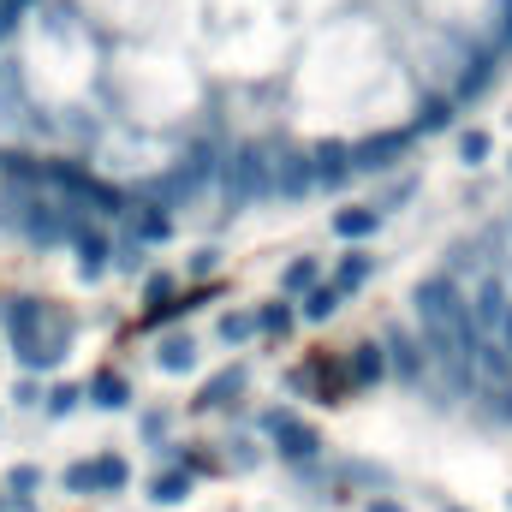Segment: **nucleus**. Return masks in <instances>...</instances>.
<instances>
[{
    "instance_id": "1",
    "label": "nucleus",
    "mask_w": 512,
    "mask_h": 512,
    "mask_svg": "<svg viewBox=\"0 0 512 512\" xmlns=\"http://www.w3.org/2000/svg\"><path fill=\"white\" fill-rule=\"evenodd\" d=\"M411 310H417V328H423L429 358L465 387L477 376V346H483V334H477V322H471L465 286H459L453 274H429V280L411 286Z\"/></svg>"
},
{
    "instance_id": "2",
    "label": "nucleus",
    "mask_w": 512,
    "mask_h": 512,
    "mask_svg": "<svg viewBox=\"0 0 512 512\" xmlns=\"http://www.w3.org/2000/svg\"><path fill=\"white\" fill-rule=\"evenodd\" d=\"M256 197H274V149L268 143H245L227 161V209H245Z\"/></svg>"
},
{
    "instance_id": "3",
    "label": "nucleus",
    "mask_w": 512,
    "mask_h": 512,
    "mask_svg": "<svg viewBox=\"0 0 512 512\" xmlns=\"http://www.w3.org/2000/svg\"><path fill=\"white\" fill-rule=\"evenodd\" d=\"M262 435L274 441V453H280L286 465H310V459L322 453L316 423H304L298 411H268V417H262Z\"/></svg>"
},
{
    "instance_id": "4",
    "label": "nucleus",
    "mask_w": 512,
    "mask_h": 512,
    "mask_svg": "<svg viewBox=\"0 0 512 512\" xmlns=\"http://www.w3.org/2000/svg\"><path fill=\"white\" fill-rule=\"evenodd\" d=\"M72 495H120L131 483V465L120 453H96V459H78V465H66V477H60Z\"/></svg>"
},
{
    "instance_id": "5",
    "label": "nucleus",
    "mask_w": 512,
    "mask_h": 512,
    "mask_svg": "<svg viewBox=\"0 0 512 512\" xmlns=\"http://www.w3.org/2000/svg\"><path fill=\"white\" fill-rule=\"evenodd\" d=\"M405 149H411V131H376V137L352 143V173H387L405 161Z\"/></svg>"
},
{
    "instance_id": "6",
    "label": "nucleus",
    "mask_w": 512,
    "mask_h": 512,
    "mask_svg": "<svg viewBox=\"0 0 512 512\" xmlns=\"http://www.w3.org/2000/svg\"><path fill=\"white\" fill-rule=\"evenodd\" d=\"M507 310H512L507 280H501V274H483V280H477V292H471V322H477V334H501Z\"/></svg>"
},
{
    "instance_id": "7",
    "label": "nucleus",
    "mask_w": 512,
    "mask_h": 512,
    "mask_svg": "<svg viewBox=\"0 0 512 512\" xmlns=\"http://www.w3.org/2000/svg\"><path fill=\"white\" fill-rule=\"evenodd\" d=\"M310 179L322 185V191H346L352 185V143H316L310 149Z\"/></svg>"
},
{
    "instance_id": "8",
    "label": "nucleus",
    "mask_w": 512,
    "mask_h": 512,
    "mask_svg": "<svg viewBox=\"0 0 512 512\" xmlns=\"http://www.w3.org/2000/svg\"><path fill=\"white\" fill-rule=\"evenodd\" d=\"M72 251H78V274H84V280H96V274L114 268V239H108L102 227H90V221L72 233Z\"/></svg>"
},
{
    "instance_id": "9",
    "label": "nucleus",
    "mask_w": 512,
    "mask_h": 512,
    "mask_svg": "<svg viewBox=\"0 0 512 512\" xmlns=\"http://www.w3.org/2000/svg\"><path fill=\"white\" fill-rule=\"evenodd\" d=\"M126 221H131V245H137V251H143V245L173 239V215H167V209H155V203H126Z\"/></svg>"
},
{
    "instance_id": "10",
    "label": "nucleus",
    "mask_w": 512,
    "mask_h": 512,
    "mask_svg": "<svg viewBox=\"0 0 512 512\" xmlns=\"http://www.w3.org/2000/svg\"><path fill=\"white\" fill-rule=\"evenodd\" d=\"M239 393H245V370H239V364H227V370H215L209 382L197 387V399H191V405H197V411H227Z\"/></svg>"
},
{
    "instance_id": "11",
    "label": "nucleus",
    "mask_w": 512,
    "mask_h": 512,
    "mask_svg": "<svg viewBox=\"0 0 512 512\" xmlns=\"http://www.w3.org/2000/svg\"><path fill=\"white\" fill-rule=\"evenodd\" d=\"M316 179H310V155H274V197H286V203H298L304 191H310Z\"/></svg>"
},
{
    "instance_id": "12",
    "label": "nucleus",
    "mask_w": 512,
    "mask_h": 512,
    "mask_svg": "<svg viewBox=\"0 0 512 512\" xmlns=\"http://www.w3.org/2000/svg\"><path fill=\"white\" fill-rule=\"evenodd\" d=\"M382 352H387V370H393L399 382H423V352H417V340H411V334H399V328H393V334L382 340Z\"/></svg>"
},
{
    "instance_id": "13",
    "label": "nucleus",
    "mask_w": 512,
    "mask_h": 512,
    "mask_svg": "<svg viewBox=\"0 0 512 512\" xmlns=\"http://www.w3.org/2000/svg\"><path fill=\"white\" fill-rule=\"evenodd\" d=\"M495 60H501L495 48H483V54H471V60H465V72H459V102H477V96H489V84H495V72H501Z\"/></svg>"
},
{
    "instance_id": "14",
    "label": "nucleus",
    "mask_w": 512,
    "mask_h": 512,
    "mask_svg": "<svg viewBox=\"0 0 512 512\" xmlns=\"http://www.w3.org/2000/svg\"><path fill=\"white\" fill-rule=\"evenodd\" d=\"M84 393H90V405H96V411H126V405H131V382L120 376V370H96Z\"/></svg>"
},
{
    "instance_id": "15",
    "label": "nucleus",
    "mask_w": 512,
    "mask_h": 512,
    "mask_svg": "<svg viewBox=\"0 0 512 512\" xmlns=\"http://www.w3.org/2000/svg\"><path fill=\"white\" fill-rule=\"evenodd\" d=\"M376 227H382V209H376V203H346V209L334 215V233L352 239V245H358V239H376Z\"/></svg>"
},
{
    "instance_id": "16",
    "label": "nucleus",
    "mask_w": 512,
    "mask_h": 512,
    "mask_svg": "<svg viewBox=\"0 0 512 512\" xmlns=\"http://www.w3.org/2000/svg\"><path fill=\"white\" fill-rule=\"evenodd\" d=\"M370 274H376V256L370 251H346L340 262H334V286H340V298L358 292V286H370Z\"/></svg>"
},
{
    "instance_id": "17",
    "label": "nucleus",
    "mask_w": 512,
    "mask_h": 512,
    "mask_svg": "<svg viewBox=\"0 0 512 512\" xmlns=\"http://www.w3.org/2000/svg\"><path fill=\"white\" fill-rule=\"evenodd\" d=\"M310 286H322V262H316V256H292L286 274H280V298H298V292H310Z\"/></svg>"
},
{
    "instance_id": "18",
    "label": "nucleus",
    "mask_w": 512,
    "mask_h": 512,
    "mask_svg": "<svg viewBox=\"0 0 512 512\" xmlns=\"http://www.w3.org/2000/svg\"><path fill=\"white\" fill-rule=\"evenodd\" d=\"M155 364H161L167 376H185V370L197 364V346H191V334H167V340L155 346Z\"/></svg>"
},
{
    "instance_id": "19",
    "label": "nucleus",
    "mask_w": 512,
    "mask_h": 512,
    "mask_svg": "<svg viewBox=\"0 0 512 512\" xmlns=\"http://www.w3.org/2000/svg\"><path fill=\"white\" fill-rule=\"evenodd\" d=\"M447 126H453V102H447V96H429L405 131H411V137H435V131H447Z\"/></svg>"
},
{
    "instance_id": "20",
    "label": "nucleus",
    "mask_w": 512,
    "mask_h": 512,
    "mask_svg": "<svg viewBox=\"0 0 512 512\" xmlns=\"http://www.w3.org/2000/svg\"><path fill=\"white\" fill-rule=\"evenodd\" d=\"M292 322H298L292 298H274V304H262V310H256V334H274V340H286V334H292Z\"/></svg>"
},
{
    "instance_id": "21",
    "label": "nucleus",
    "mask_w": 512,
    "mask_h": 512,
    "mask_svg": "<svg viewBox=\"0 0 512 512\" xmlns=\"http://www.w3.org/2000/svg\"><path fill=\"white\" fill-rule=\"evenodd\" d=\"M191 495V471H179V465H167L155 483H149V501H161V507H179Z\"/></svg>"
},
{
    "instance_id": "22",
    "label": "nucleus",
    "mask_w": 512,
    "mask_h": 512,
    "mask_svg": "<svg viewBox=\"0 0 512 512\" xmlns=\"http://www.w3.org/2000/svg\"><path fill=\"white\" fill-rule=\"evenodd\" d=\"M387 376V352L376 340H364V346H352V382H382Z\"/></svg>"
},
{
    "instance_id": "23",
    "label": "nucleus",
    "mask_w": 512,
    "mask_h": 512,
    "mask_svg": "<svg viewBox=\"0 0 512 512\" xmlns=\"http://www.w3.org/2000/svg\"><path fill=\"white\" fill-rule=\"evenodd\" d=\"M334 310H340V286H334V280H322V286H310V292H304V310H298V316H304V322H328Z\"/></svg>"
},
{
    "instance_id": "24",
    "label": "nucleus",
    "mask_w": 512,
    "mask_h": 512,
    "mask_svg": "<svg viewBox=\"0 0 512 512\" xmlns=\"http://www.w3.org/2000/svg\"><path fill=\"white\" fill-rule=\"evenodd\" d=\"M477 370L495 387H512V358L501 352V340H483V346H477Z\"/></svg>"
},
{
    "instance_id": "25",
    "label": "nucleus",
    "mask_w": 512,
    "mask_h": 512,
    "mask_svg": "<svg viewBox=\"0 0 512 512\" xmlns=\"http://www.w3.org/2000/svg\"><path fill=\"white\" fill-rule=\"evenodd\" d=\"M36 489H42V471H36V465H12V471H6V495H12L18 507H24Z\"/></svg>"
},
{
    "instance_id": "26",
    "label": "nucleus",
    "mask_w": 512,
    "mask_h": 512,
    "mask_svg": "<svg viewBox=\"0 0 512 512\" xmlns=\"http://www.w3.org/2000/svg\"><path fill=\"white\" fill-rule=\"evenodd\" d=\"M251 334H256V310H227V316H221V340H227V346H245Z\"/></svg>"
},
{
    "instance_id": "27",
    "label": "nucleus",
    "mask_w": 512,
    "mask_h": 512,
    "mask_svg": "<svg viewBox=\"0 0 512 512\" xmlns=\"http://www.w3.org/2000/svg\"><path fill=\"white\" fill-rule=\"evenodd\" d=\"M78 399H84V387H72V382H60V387H48V417H72L78 411Z\"/></svg>"
},
{
    "instance_id": "28",
    "label": "nucleus",
    "mask_w": 512,
    "mask_h": 512,
    "mask_svg": "<svg viewBox=\"0 0 512 512\" xmlns=\"http://www.w3.org/2000/svg\"><path fill=\"white\" fill-rule=\"evenodd\" d=\"M459 161H465V167H483V161H489V131H465V137H459Z\"/></svg>"
},
{
    "instance_id": "29",
    "label": "nucleus",
    "mask_w": 512,
    "mask_h": 512,
    "mask_svg": "<svg viewBox=\"0 0 512 512\" xmlns=\"http://www.w3.org/2000/svg\"><path fill=\"white\" fill-rule=\"evenodd\" d=\"M495 54H512V0H501V36H495Z\"/></svg>"
},
{
    "instance_id": "30",
    "label": "nucleus",
    "mask_w": 512,
    "mask_h": 512,
    "mask_svg": "<svg viewBox=\"0 0 512 512\" xmlns=\"http://www.w3.org/2000/svg\"><path fill=\"white\" fill-rule=\"evenodd\" d=\"M143 292H149L155 304H167V298H173V280H167V274H149V286H143Z\"/></svg>"
},
{
    "instance_id": "31",
    "label": "nucleus",
    "mask_w": 512,
    "mask_h": 512,
    "mask_svg": "<svg viewBox=\"0 0 512 512\" xmlns=\"http://www.w3.org/2000/svg\"><path fill=\"white\" fill-rule=\"evenodd\" d=\"M12 399H18V405H42V387H36V382H18V387H12Z\"/></svg>"
},
{
    "instance_id": "32",
    "label": "nucleus",
    "mask_w": 512,
    "mask_h": 512,
    "mask_svg": "<svg viewBox=\"0 0 512 512\" xmlns=\"http://www.w3.org/2000/svg\"><path fill=\"white\" fill-rule=\"evenodd\" d=\"M459 268H477V245H453V274Z\"/></svg>"
},
{
    "instance_id": "33",
    "label": "nucleus",
    "mask_w": 512,
    "mask_h": 512,
    "mask_svg": "<svg viewBox=\"0 0 512 512\" xmlns=\"http://www.w3.org/2000/svg\"><path fill=\"white\" fill-rule=\"evenodd\" d=\"M161 429H167V417H161V411H143V435L161 441Z\"/></svg>"
},
{
    "instance_id": "34",
    "label": "nucleus",
    "mask_w": 512,
    "mask_h": 512,
    "mask_svg": "<svg viewBox=\"0 0 512 512\" xmlns=\"http://www.w3.org/2000/svg\"><path fill=\"white\" fill-rule=\"evenodd\" d=\"M215 262H221V251H197V262H191V274H215Z\"/></svg>"
},
{
    "instance_id": "35",
    "label": "nucleus",
    "mask_w": 512,
    "mask_h": 512,
    "mask_svg": "<svg viewBox=\"0 0 512 512\" xmlns=\"http://www.w3.org/2000/svg\"><path fill=\"white\" fill-rule=\"evenodd\" d=\"M364 512H405V507H399V501H370Z\"/></svg>"
},
{
    "instance_id": "36",
    "label": "nucleus",
    "mask_w": 512,
    "mask_h": 512,
    "mask_svg": "<svg viewBox=\"0 0 512 512\" xmlns=\"http://www.w3.org/2000/svg\"><path fill=\"white\" fill-rule=\"evenodd\" d=\"M501 411L512 417V387H501Z\"/></svg>"
},
{
    "instance_id": "37",
    "label": "nucleus",
    "mask_w": 512,
    "mask_h": 512,
    "mask_svg": "<svg viewBox=\"0 0 512 512\" xmlns=\"http://www.w3.org/2000/svg\"><path fill=\"white\" fill-rule=\"evenodd\" d=\"M0 512H6V495H0Z\"/></svg>"
},
{
    "instance_id": "38",
    "label": "nucleus",
    "mask_w": 512,
    "mask_h": 512,
    "mask_svg": "<svg viewBox=\"0 0 512 512\" xmlns=\"http://www.w3.org/2000/svg\"><path fill=\"white\" fill-rule=\"evenodd\" d=\"M447 512H465V507H447Z\"/></svg>"
}]
</instances>
